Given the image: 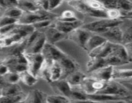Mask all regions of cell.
I'll use <instances>...</instances> for the list:
<instances>
[{"mask_svg":"<svg viewBox=\"0 0 132 103\" xmlns=\"http://www.w3.org/2000/svg\"><path fill=\"white\" fill-rule=\"evenodd\" d=\"M123 23V20L121 19H100L98 21L91 22L88 24H83L81 28L89 31L92 33L101 34L108 28L115 26L121 25Z\"/></svg>","mask_w":132,"mask_h":103,"instance_id":"7a4b0ae2","label":"cell"},{"mask_svg":"<svg viewBox=\"0 0 132 103\" xmlns=\"http://www.w3.org/2000/svg\"><path fill=\"white\" fill-rule=\"evenodd\" d=\"M68 3L73 8L82 14L99 19H108L106 14V9L103 10H92L86 6L84 1H69Z\"/></svg>","mask_w":132,"mask_h":103,"instance_id":"8992f818","label":"cell"},{"mask_svg":"<svg viewBox=\"0 0 132 103\" xmlns=\"http://www.w3.org/2000/svg\"><path fill=\"white\" fill-rule=\"evenodd\" d=\"M1 11H2V8H1V7H0V16H1L2 14H1Z\"/></svg>","mask_w":132,"mask_h":103,"instance_id":"f6af8a7d","label":"cell"},{"mask_svg":"<svg viewBox=\"0 0 132 103\" xmlns=\"http://www.w3.org/2000/svg\"><path fill=\"white\" fill-rule=\"evenodd\" d=\"M118 44L113 43L110 41H105L101 46L95 48L91 52L88 54L90 57H97L104 58L108 56L109 54L113 52V50L116 48Z\"/></svg>","mask_w":132,"mask_h":103,"instance_id":"9a60e30c","label":"cell"},{"mask_svg":"<svg viewBox=\"0 0 132 103\" xmlns=\"http://www.w3.org/2000/svg\"><path fill=\"white\" fill-rule=\"evenodd\" d=\"M24 57L27 62V70L37 77L39 72L42 64L44 62V59L41 53L37 54H24Z\"/></svg>","mask_w":132,"mask_h":103,"instance_id":"ba28073f","label":"cell"},{"mask_svg":"<svg viewBox=\"0 0 132 103\" xmlns=\"http://www.w3.org/2000/svg\"><path fill=\"white\" fill-rule=\"evenodd\" d=\"M122 42L121 45H125V44L130 43L132 41V28L131 26L130 25L128 27L125 28V30H122Z\"/></svg>","mask_w":132,"mask_h":103,"instance_id":"d6a6232c","label":"cell"},{"mask_svg":"<svg viewBox=\"0 0 132 103\" xmlns=\"http://www.w3.org/2000/svg\"><path fill=\"white\" fill-rule=\"evenodd\" d=\"M9 72L8 67L5 64L0 62V76H3Z\"/></svg>","mask_w":132,"mask_h":103,"instance_id":"60d3db41","label":"cell"},{"mask_svg":"<svg viewBox=\"0 0 132 103\" xmlns=\"http://www.w3.org/2000/svg\"><path fill=\"white\" fill-rule=\"evenodd\" d=\"M45 30L42 31L44 33L46 39V42L52 45H54L57 41L63 39L67 35L61 33L58 31L52 24H50L49 27L45 28Z\"/></svg>","mask_w":132,"mask_h":103,"instance_id":"2e32d148","label":"cell"},{"mask_svg":"<svg viewBox=\"0 0 132 103\" xmlns=\"http://www.w3.org/2000/svg\"><path fill=\"white\" fill-rule=\"evenodd\" d=\"M43 57L44 61L48 64H52L54 62H57L66 54L54 45L46 42L41 52Z\"/></svg>","mask_w":132,"mask_h":103,"instance_id":"52a82bcc","label":"cell"},{"mask_svg":"<svg viewBox=\"0 0 132 103\" xmlns=\"http://www.w3.org/2000/svg\"><path fill=\"white\" fill-rule=\"evenodd\" d=\"M62 3H63V1H59V0H50L48 1L49 12L57 8Z\"/></svg>","mask_w":132,"mask_h":103,"instance_id":"ab89813d","label":"cell"},{"mask_svg":"<svg viewBox=\"0 0 132 103\" xmlns=\"http://www.w3.org/2000/svg\"><path fill=\"white\" fill-rule=\"evenodd\" d=\"M23 14V10H21L20 8H19L18 6H14V7L9 8H7L5 10H4L2 15L18 20V19L21 17Z\"/></svg>","mask_w":132,"mask_h":103,"instance_id":"f1b7e54d","label":"cell"},{"mask_svg":"<svg viewBox=\"0 0 132 103\" xmlns=\"http://www.w3.org/2000/svg\"><path fill=\"white\" fill-rule=\"evenodd\" d=\"M132 77L131 69H121V68H113L112 71L111 80L119 81L123 80L130 79Z\"/></svg>","mask_w":132,"mask_h":103,"instance_id":"7402d4cb","label":"cell"},{"mask_svg":"<svg viewBox=\"0 0 132 103\" xmlns=\"http://www.w3.org/2000/svg\"><path fill=\"white\" fill-rule=\"evenodd\" d=\"M1 63L5 64L10 72L19 73L27 70V59L23 52L9 55Z\"/></svg>","mask_w":132,"mask_h":103,"instance_id":"3957f363","label":"cell"},{"mask_svg":"<svg viewBox=\"0 0 132 103\" xmlns=\"http://www.w3.org/2000/svg\"><path fill=\"white\" fill-rule=\"evenodd\" d=\"M56 15L51 14L48 12L43 10H38L35 12H23V15L18 19V24H28L32 25L34 23H37L40 21L43 20H53Z\"/></svg>","mask_w":132,"mask_h":103,"instance_id":"277c9868","label":"cell"},{"mask_svg":"<svg viewBox=\"0 0 132 103\" xmlns=\"http://www.w3.org/2000/svg\"><path fill=\"white\" fill-rule=\"evenodd\" d=\"M47 95L41 90L34 89L29 91L21 103H46Z\"/></svg>","mask_w":132,"mask_h":103,"instance_id":"d6986e66","label":"cell"},{"mask_svg":"<svg viewBox=\"0 0 132 103\" xmlns=\"http://www.w3.org/2000/svg\"><path fill=\"white\" fill-rule=\"evenodd\" d=\"M97 93L107 94V95L125 97H131V91H129L120 82L114 80H110L108 81L105 86Z\"/></svg>","mask_w":132,"mask_h":103,"instance_id":"5b68a950","label":"cell"},{"mask_svg":"<svg viewBox=\"0 0 132 103\" xmlns=\"http://www.w3.org/2000/svg\"><path fill=\"white\" fill-rule=\"evenodd\" d=\"M18 20L15 19H12L9 17L5 16V15H1L0 16V28L5 26L10 25V24H14L18 23Z\"/></svg>","mask_w":132,"mask_h":103,"instance_id":"8d00e7d4","label":"cell"},{"mask_svg":"<svg viewBox=\"0 0 132 103\" xmlns=\"http://www.w3.org/2000/svg\"><path fill=\"white\" fill-rule=\"evenodd\" d=\"M46 103H69V99L61 95H47Z\"/></svg>","mask_w":132,"mask_h":103,"instance_id":"1f68e13d","label":"cell"},{"mask_svg":"<svg viewBox=\"0 0 132 103\" xmlns=\"http://www.w3.org/2000/svg\"><path fill=\"white\" fill-rule=\"evenodd\" d=\"M21 94L22 89L18 83H6L1 88V96H17Z\"/></svg>","mask_w":132,"mask_h":103,"instance_id":"44dd1931","label":"cell"},{"mask_svg":"<svg viewBox=\"0 0 132 103\" xmlns=\"http://www.w3.org/2000/svg\"><path fill=\"white\" fill-rule=\"evenodd\" d=\"M106 9H116L120 12L132 11V2L127 0H107L101 1Z\"/></svg>","mask_w":132,"mask_h":103,"instance_id":"8fae6325","label":"cell"},{"mask_svg":"<svg viewBox=\"0 0 132 103\" xmlns=\"http://www.w3.org/2000/svg\"><path fill=\"white\" fill-rule=\"evenodd\" d=\"M61 69L57 62H54L50 64L49 67V78H50L49 83L60 80L61 79Z\"/></svg>","mask_w":132,"mask_h":103,"instance_id":"484cf974","label":"cell"},{"mask_svg":"<svg viewBox=\"0 0 132 103\" xmlns=\"http://www.w3.org/2000/svg\"><path fill=\"white\" fill-rule=\"evenodd\" d=\"M17 24V23H16ZM16 24H10V25L5 26L0 28V36H4L10 33L15 28Z\"/></svg>","mask_w":132,"mask_h":103,"instance_id":"f35d334b","label":"cell"},{"mask_svg":"<svg viewBox=\"0 0 132 103\" xmlns=\"http://www.w3.org/2000/svg\"><path fill=\"white\" fill-rule=\"evenodd\" d=\"M17 6L24 12H35L40 10L35 1H18Z\"/></svg>","mask_w":132,"mask_h":103,"instance_id":"d4e9b609","label":"cell"},{"mask_svg":"<svg viewBox=\"0 0 132 103\" xmlns=\"http://www.w3.org/2000/svg\"><path fill=\"white\" fill-rule=\"evenodd\" d=\"M62 72L61 79H65L70 73L77 70V64L67 55L57 61Z\"/></svg>","mask_w":132,"mask_h":103,"instance_id":"4fadbf2b","label":"cell"},{"mask_svg":"<svg viewBox=\"0 0 132 103\" xmlns=\"http://www.w3.org/2000/svg\"><path fill=\"white\" fill-rule=\"evenodd\" d=\"M131 101L126 100H112V101L106 102L104 103H130Z\"/></svg>","mask_w":132,"mask_h":103,"instance_id":"7bdbcfd3","label":"cell"},{"mask_svg":"<svg viewBox=\"0 0 132 103\" xmlns=\"http://www.w3.org/2000/svg\"><path fill=\"white\" fill-rule=\"evenodd\" d=\"M18 1L13 0H0V7L2 9H7L9 8L17 6Z\"/></svg>","mask_w":132,"mask_h":103,"instance_id":"74e56055","label":"cell"},{"mask_svg":"<svg viewBox=\"0 0 132 103\" xmlns=\"http://www.w3.org/2000/svg\"><path fill=\"white\" fill-rule=\"evenodd\" d=\"M86 77V75L85 73L77 70L70 73L65 79L70 85L71 87H73V86H80Z\"/></svg>","mask_w":132,"mask_h":103,"instance_id":"603a6c76","label":"cell"},{"mask_svg":"<svg viewBox=\"0 0 132 103\" xmlns=\"http://www.w3.org/2000/svg\"><path fill=\"white\" fill-rule=\"evenodd\" d=\"M106 82L86 76L79 87L86 95H93L101 91L105 86Z\"/></svg>","mask_w":132,"mask_h":103,"instance_id":"9c48e42d","label":"cell"},{"mask_svg":"<svg viewBox=\"0 0 132 103\" xmlns=\"http://www.w3.org/2000/svg\"><path fill=\"white\" fill-rule=\"evenodd\" d=\"M55 19L61 21H73L77 20L78 19L76 18L73 11L67 10L63 12L59 16H57L55 18Z\"/></svg>","mask_w":132,"mask_h":103,"instance_id":"f546056e","label":"cell"},{"mask_svg":"<svg viewBox=\"0 0 132 103\" xmlns=\"http://www.w3.org/2000/svg\"><path fill=\"white\" fill-rule=\"evenodd\" d=\"M69 103H101L98 102L94 101V100H90V99H86V100H70Z\"/></svg>","mask_w":132,"mask_h":103,"instance_id":"b9f144b4","label":"cell"},{"mask_svg":"<svg viewBox=\"0 0 132 103\" xmlns=\"http://www.w3.org/2000/svg\"><path fill=\"white\" fill-rule=\"evenodd\" d=\"M23 99L21 95L17 96H1L0 103H19Z\"/></svg>","mask_w":132,"mask_h":103,"instance_id":"836d02e7","label":"cell"},{"mask_svg":"<svg viewBox=\"0 0 132 103\" xmlns=\"http://www.w3.org/2000/svg\"><path fill=\"white\" fill-rule=\"evenodd\" d=\"M19 81H21L24 84L28 86H33L34 85L37 83V77H34L32 74H31L28 70H24L19 73Z\"/></svg>","mask_w":132,"mask_h":103,"instance_id":"4316f807","label":"cell"},{"mask_svg":"<svg viewBox=\"0 0 132 103\" xmlns=\"http://www.w3.org/2000/svg\"><path fill=\"white\" fill-rule=\"evenodd\" d=\"M52 20H50V19L40 21L37 23H34L33 24H32V26L34 28L35 30H42L46 28V27H49L52 24Z\"/></svg>","mask_w":132,"mask_h":103,"instance_id":"d590c367","label":"cell"},{"mask_svg":"<svg viewBox=\"0 0 132 103\" xmlns=\"http://www.w3.org/2000/svg\"><path fill=\"white\" fill-rule=\"evenodd\" d=\"M1 88H0V97H1Z\"/></svg>","mask_w":132,"mask_h":103,"instance_id":"bcb514c9","label":"cell"},{"mask_svg":"<svg viewBox=\"0 0 132 103\" xmlns=\"http://www.w3.org/2000/svg\"><path fill=\"white\" fill-rule=\"evenodd\" d=\"M105 41H106V40L100 35L96 34V33L92 34L85 43L83 49L89 54L92 51L101 46Z\"/></svg>","mask_w":132,"mask_h":103,"instance_id":"ffe728a7","label":"cell"},{"mask_svg":"<svg viewBox=\"0 0 132 103\" xmlns=\"http://www.w3.org/2000/svg\"><path fill=\"white\" fill-rule=\"evenodd\" d=\"M104 59L97 57H90V59L86 64L88 73H91L95 70H97L101 67L105 66Z\"/></svg>","mask_w":132,"mask_h":103,"instance_id":"cb8c5ba5","label":"cell"},{"mask_svg":"<svg viewBox=\"0 0 132 103\" xmlns=\"http://www.w3.org/2000/svg\"><path fill=\"white\" fill-rule=\"evenodd\" d=\"M46 39L44 33L41 30H35L26 39V46L23 53L37 54L41 53Z\"/></svg>","mask_w":132,"mask_h":103,"instance_id":"6da1fadb","label":"cell"},{"mask_svg":"<svg viewBox=\"0 0 132 103\" xmlns=\"http://www.w3.org/2000/svg\"><path fill=\"white\" fill-rule=\"evenodd\" d=\"M99 35L104 37L106 41L113 43L121 44L122 42V31L120 25L111 27L106 31Z\"/></svg>","mask_w":132,"mask_h":103,"instance_id":"5bb4252c","label":"cell"},{"mask_svg":"<svg viewBox=\"0 0 132 103\" xmlns=\"http://www.w3.org/2000/svg\"><path fill=\"white\" fill-rule=\"evenodd\" d=\"M113 67L110 66H105L101 67L97 70H95L94 72L89 73L88 77H92L99 81L108 82L110 81L112 78V71H113Z\"/></svg>","mask_w":132,"mask_h":103,"instance_id":"e0dca14e","label":"cell"},{"mask_svg":"<svg viewBox=\"0 0 132 103\" xmlns=\"http://www.w3.org/2000/svg\"><path fill=\"white\" fill-rule=\"evenodd\" d=\"M3 78L6 84H17L19 81V73L10 71L3 76Z\"/></svg>","mask_w":132,"mask_h":103,"instance_id":"4dcf8cb0","label":"cell"},{"mask_svg":"<svg viewBox=\"0 0 132 103\" xmlns=\"http://www.w3.org/2000/svg\"><path fill=\"white\" fill-rule=\"evenodd\" d=\"M87 99V95L78 86H73L71 89L70 94V100H81Z\"/></svg>","mask_w":132,"mask_h":103,"instance_id":"83f0119b","label":"cell"},{"mask_svg":"<svg viewBox=\"0 0 132 103\" xmlns=\"http://www.w3.org/2000/svg\"><path fill=\"white\" fill-rule=\"evenodd\" d=\"M5 84H6V83H5L3 78L2 76H0V88H2V86H3Z\"/></svg>","mask_w":132,"mask_h":103,"instance_id":"ee69618b","label":"cell"},{"mask_svg":"<svg viewBox=\"0 0 132 103\" xmlns=\"http://www.w3.org/2000/svg\"><path fill=\"white\" fill-rule=\"evenodd\" d=\"M50 84L54 91L57 93L58 95L65 97L69 99L72 87L66 79L58 80L55 82H50Z\"/></svg>","mask_w":132,"mask_h":103,"instance_id":"ac0fdd59","label":"cell"},{"mask_svg":"<svg viewBox=\"0 0 132 103\" xmlns=\"http://www.w3.org/2000/svg\"><path fill=\"white\" fill-rule=\"evenodd\" d=\"M92 33L90 32L89 31L80 27L68 34V37L71 41H73L75 43L83 48L85 43L92 35Z\"/></svg>","mask_w":132,"mask_h":103,"instance_id":"7c38bea8","label":"cell"},{"mask_svg":"<svg viewBox=\"0 0 132 103\" xmlns=\"http://www.w3.org/2000/svg\"><path fill=\"white\" fill-rule=\"evenodd\" d=\"M88 7L94 10H104V7L101 1H94V0H85L84 1Z\"/></svg>","mask_w":132,"mask_h":103,"instance_id":"e575fe53","label":"cell"},{"mask_svg":"<svg viewBox=\"0 0 132 103\" xmlns=\"http://www.w3.org/2000/svg\"><path fill=\"white\" fill-rule=\"evenodd\" d=\"M52 24L58 31L65 35H68L77 28L82 27L84 23L79 19L73 21H61L56 19Z\"/></svg>","mask_w":132,"mask_h":103,"instance_id":"30bf717a","label":"cell"}]
</instances>
